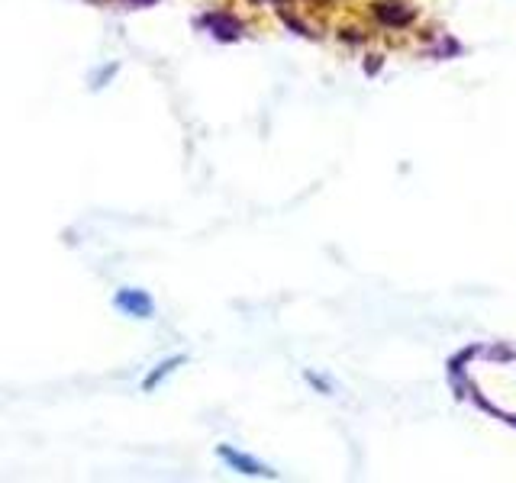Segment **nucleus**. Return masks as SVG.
<instances>
[{
  "mask_svg": "<svg viewBox=\"0 0 516 483\" xmlns=\"http://www.w3.org/2000/svg\"><path fill=\"white\" fill-rule=\"evenodd\" d=\"M117 310L126 313V316H139V319H152L155 313V303L152 297L146 294V290H133V287H123L120 294H117Z\"/></svg>",
  "mask_w": 516,
  "mask_h": 483,
  "instance_id": "nucleus-1",
  "label": "nucleus"
},
{
  "mask_svg": "<svg viewBox=\"0 0 516 483\" xmlns=\"http://www.w3.org/2000/svg\"><path fill=\"white\" fill-rule=\"evenodd\" d=\"M220 458L229 467H233V471H239V474H249V477H275V471H268L265 464H258V461H252L246 455H239V451H233V448H220Z\"/></svg>",
  "mask_w": 516,
  "mask_h": 483,
  "instance_id": "nucleus-2",
  "label": "nucleus"
},
{
  "mask_svg": "<svg viewBox=\"0 0 516 483\" xmlns=\"http://www.w3.org/2000/svg\"><path fill=\"white\" fill-rule=\"evenodd\" d=\"M181 361H184V358L178 355V358H171V361H165V364H159V371H155V374H152V377L146 380V390H152L155 384H159V380H162V377H168L171 371H175V368H178V364H181Z\"/></svg>",
  "mask_w": 516,
  "mask_h": 483,
  "instance_id": "nucleus-3",
  "label": "nucleus"
}]
</instances>
